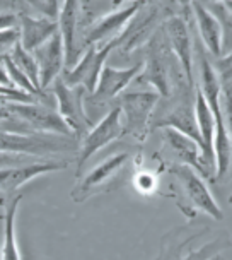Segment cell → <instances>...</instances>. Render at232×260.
<instances>
[{
    "label": "cell",
    "mask_w": 232,
    "mask_h": 260,
    "mask_svg": "<svg viewBox=\"0 0 232 260\" xmlns=\"http://www.w3.org/2000/svg\"><path fill=\"white\" fill-rule=\"evenodd\" d=\"M86 87L82 86H68L58 77L53 82V96L57 101V110L62 118L72 128L75 139H84V136L91 130V118L86 111Z\"/></svg>",
    "instance_id": "6da1fadb"
},
{
    "label": "cell",
    "mask_w": 232,
    "mask_h": 260,
    "mask_svg": "<svg viewBox=\"0 0 232 260\" xmlns=\"http://www.w3.org/2000/svg\"><path fill=\"white\" fill-rule=\"evenodd\" d=\"M161 94L157 91H132L120 96V108L123 113L125 136H133L143 141L148 134V123Z\"/></svg>",
    "instance_id": "7a4b0ae2"
},
{
    "label": "cell",
    "mask_w": 232,
    "mask_h": 260,
    "mask_svg": "<svg viewBox=\"0 0 232 260\" xmlns=\"http://www.w3.org/2000/svg\"><path fill=\"white\" fill-rule=\"evenodd\" d=\"M114 48H118V40L109 41L103 46L89 45L86 52L82 53L81 60L72 69H67L63 72V82L68 86H82L86 87L89 94H92L97 87V82H99L101 72L108 62L109 53Z\"/></svg>",
    "instance_id": "3957f363"
},
{
    "label": "cell",
    "mask_w": 232,
    "mask_h": 260,
    "mask_svg": "<svg viewBox=\"0 0 232 260\" xmlns=\"http://www.w3.org/2000/svg\"><path fill=\"white\" fill-rule=\"evenodd\" d=\"M9 108L16 118L19 120L22 125H26L29 130L34 132H45V134H58V136H65L75 139L72 128L68 127L67 122L62 118L58 110L52 108L48 105H43L40 101L34 103H19V101H9Z\"/></svg>",
    "instance_id": "277c9868"
},
{
    "label": "cell",
    "mask_w": 232,
    "mask_h": 260,
    "mask_svg": "<svg viewBox=\"0 0 232 260\" xmlns=\"http://www.w3.org/2000/svg\"><path fill=\"white\" fill-rule=\"evenodd\" d=\"M70 146L65 141L53 137H43L36 134H21L16 130H7L0 127V152L2 154L17 156H48L57 152L70 151Z\"/></svg>",
    "instance_id": "5b68a950"
},
{
    "label": "cell",
    "mask_w": 232,
    "mask_h": 260,
    "mask_svg": "<svg viewBox=\"0 0 232 260\" xmlns=\"http://www.w3.org/2000/svg\"><path fill=\"white\" fill-rule=\"evenodd\" d=\"M122 136H125L123 113L118 105L114 108H111L106 113V117H103V120L97 125H94L81 141V149H79V157H77V176L81 175L84 165L97 151H101L109 142L116 141V139H120Z\"/></svg>",
    "instance_id": "8992f818"
},
{
    "label": "cell",
    "mask_w": 232,
    "mask_h": 260,
    "mask_svg": "<svg viewBox=\"0 0 232 260\" xmlns=\"http://www.w3.org/2000/svg\"><path fill=\"white\" fill-rule=\"evenodd\" d=\"M166 48H168V40L164 36V31L156 32L152 40L148 41L145 63H143L140 76L137 77L138 81L150 84L161 96H169L171 89H173Z\"/></svg>",
    "instance_id": "52a82bcc"
},
{
    "label": "cell",
    "mask_w": 232,
    "mask_h": 260,
    "mask_svg": "<svg viewBox=\"0 0 232 260\" xmlns=\"http://www.w3.org/2000/svg\"><path fill=\"white\" fill-rule=\"evenodd\" d=\"M171 173L178 178V182L181 183L184 193H186V197L195 206V209L205 212L207 216H210L212 219H215V221L224 219V214H222L219 204L213 199V195L210 190H208L207 183L203 182L202 176L195 171V168H191V166H188V165H176L171 168Z\"/></svg>",
    "instance_id": "ba28073f"
},
{
    "label": "cell",
    "mask_w": 232,
    "mask_h": 260,
    "mask_svg": "<svg viewBox=\"0 0 232 260\" xmlns=\"http://www.w3.org/2000/svg\"><path fill=\"white\" fill-rule=\"evenodd\" d=\"M145 6L143 0H133L128 6L114 12H109L106 16L99 17L89 31L86 35V45H99V43H109L113 40H118L123 35V31L127 29V26L132 22L133 17L142 11V7Z\"/></svg>",
    "instance_id": "9c48e42d"
},
{
    "label": "cell",
    "mask_w": 232,
    "mask_h": 260,
    "mask_svg": "<svg viewBox=\"0 0 232 260\" xmlns=\"http://www.w3.org/2000/svg\"><path fill=\"white\" fill-rule=\"evenodd\" d=\"M127 152H118V154L109 156L108 159L92 168L87 173L82 182L77 185L75 188L70 192V197L73 202H84L86 199H89L91 195H96L97 192H103L106 185H109L116 176L120 175V171L123 170V166L128 161Z\"/></svg>",
    "instance_id": "30bf717a"
},
{
    "label": "cell",
    "mask_w": 232,
    "mask_h": 260,
    "mask_svg": "<svg viewBox=\"0 0 232 260\" xmlns=\"http://www.w3.org/2000/svg\"><path fill=\"white\" fill-rule=\"evenodd\" d=\"M162 31L168 40V45L171 52L178 60L181 71H183L184 77L188 81V87L193 89L195 79H193V43L191 35H189V27L183 17L173 16L164 21L162 24Z\"/></svg>",
    "instance_id": "8fae6325"
},
{
    "label": "cell",
    "mask_w": 232,
    "mask_h": 260,
    "mask_svg": "<svg viewBox=\"0 0 232 260\" xmlns=\"http://www.w3.org/2000/svg\"><path fill=\"white\" fill-rule=\"evenodd\" d=\"M142 69L143 63H135L127 69H116L113 65L106 63L99 76L96 91L89 94V101L94 105H104L114 100L116 96H122V92L140 76Z\"/></svg>",
    "instance_id": "7c38bea8"
},
{
    "label": "cell",
    "mask_w": 232,
    "mask_h": 260,
    "mask_svg": "<svg viewBox=\"0 0 232 260\" xmlns=\"http://www.w3.org/2000/svg\"><path fill=\"white\" fill-rule=\"evenodd\" d=\"M32 55L38 62L41 91H45L60 77L65 67V46L60 31L52 40H48L40 48H36Z\"/></svg>",
    "instance_id": "4fadbf2b"
},
{
    "label": "cell",
    "mask_w": 232,
    "mask_h": 260,
    "mask_svg": "<svg viewBox=\"0 0 232 260\" xmlns=\"http://www.w3.org/2000/svg\"><path fill=\"white\" fill-rule=\"evenodd\" d=\"M67 166H68L67 161H40V162H29V165L0 168V192L12 195L17 188L26 185L27 182H31L36 176L65 170Z\"/></svg>",
    "instance_id": "5bb4252c"
},
{
    "label": "cell",
    "mask_w": 232,
    "mask_h": 260,
    "mask_svg": "<svg viewBox=\"0 0 232 260\" xmlns=\"http://www.w3.org/2000/svg\"><path fill=\"white\" fill-rule=\"evenodd\" d=\"M81 0H63L58 16V29L65 46V69H72L79 60L81 52L77 48V24Z\"/></svg>",
    "instance_id": "9a60e30c"
},
{
    "label": "cell",
    "mask_w": 232,
    "mask_h": 260,
    "mask_svg": "<svg viewBox=\"0 0 232 260\" xmlns=\"http://www.w3.org/2000/svg\"><path fill=\"white\" fill-rule=\"evenodd\" d=\"M19 31H21V45L27 52H34L48 40H52L58 29V21L46 19V17H34L29 14L19 16Z\"/></svg>",
    "instance_id": "2e32d148"
},
{
    "label": "cell",
    "mask_w": 232,
    "mask_h": 260,
    "mask_svg": "<svg viewBox=\"0 0 232 260\" xmlns=\"http://www.w3.org/2000/svg\"><path fill=\"white\" fill-rule=\"evenodd\" d=\"M191 11L205 48L212 55H215V57H220L222 45H224V32H222V26L219 19L203 6L200 0H195L191 4Z\"/></svg>",
    "instance_id": "e0dca14e"
},
{
    "label": "cell",
    "mask_w": 232,
    "mask_h": 260,
    "mask_svg": "<svg viewBox=\"0 0 232 260\" xmlns=\"http://www.w3.org/2000/svg\"><path fill=\"white\" fill-rule=\"evenodd\" d=\"M154 127L178 130V132L184 134V136H188L189 139H193V141L200 146V149L203 152V141L200 136V128H198L195 106L191 103H181L178 106H174V108L171 110L164 118L159 120Z\"/></svg>",
    "instance_id": "ac0fdd59"
},
{
    "label": "cell",
    "mask_w": 232,
    "mask_h": 260,
    "mask_svg": "<svg viewBox=\"0 0 232 260\" xmlns=\"http://www.w3.org/2000/svg\"><path fill=\"white\" fill-rule=\"evenodd\" d=\"M137 16L133 17L132 22L127 26V29L123 31V35L118 38V48H122L127 53L150 41L152 36H154L156 24L159 21V14L156 11L143 14L140 19Z\"/></svg>",
    "instance_id": "d6986e66"
},
{
    "label": "cell",
    "mask_w": 232,
    "mask_h": 260,
    "mask_svg": "<svg viewBox=\"0 0 232 260\" xmlns=\"http://www.w3.org/2000/svg\"><path fill=\"white\" fill-rule=\"evenodd\" d=\"M166 144L173 149L179 157H183L181 165H188L195 170H203L202 166V149L193 139H189L184 134L178 132L174 128H162Z\"/></svg>",
    "instance_id": "ffe728a7"
},
{
    "label": "cell",
    "mask_w": 232,
    "mask_h": 260,
    "mask_svg": "<svg viewBox=\"0 0 232 260\" xmlns=\"http://www.w3.org/2000/svg\"><path fill=\"white\" fill-rule=\"evenodd\" d=\"M21 199L22 195L16 193L6 204V224H4V245L2 252H0V260H21V253L16 240V214Z\"/></svg>",
    "instance_id": "44dd1931"
},
{
    "label": "cell",
    "mask_w": 232,
    "mask_h": 260,
    "mask_svg": "<svg viewBox=\"0 0 232 260\" xmlns=\"http://www.w3.org/2000/svg\"><path fill=\"white\" fill-rule=\"evenodd\" d=\"M11 58L14 60V63H16L17 67H19L21 71L31 79V82L34 84L36 89H38L40 92H43L41 91V84H40V69H38V62H36L34 55H32L31 52H27L24 46L19 43L16 48L12 50Z\"/></svg>",
    "instance_id": "7402d4cb"
},
{
    "label": "cell",
    "mask_w": 232,
    "mask_h": 260,
    "mask_svg": "<svg viewBox=\"0 0 232 260\" xmlns=\"http://www.w3.org/2000/svg\"><path fill=\"white\" fill-rule=\"evenodd\" d=\"M2 63H4V67H6V71L9 74V79H11V82H12L14 87H17V89L24 91V92H27V94L36 96V98L43 94V92H40L38 89H36L34 84L31 82V79L27 77L26 74L22 72L16 63H14V60L11 58V55L4 58Z\"/></svg>",
    "instance_id": "603a6c76"
},
{
    "label": "cell",
    "mask_w": 232,
    "mask_h": 260,
    "mask_svg": "<svg viewBox=\"0 0 232 260\" xmlns=\"http://www.w3.org/2000/svg\"><path fill=\"white\" fill-rule=\"evenodd\" d=\"M229 247H230V241L227 238H217V240L210 241V243L203 245L202 248L195 250V252L186 255L183 260H210L213 255L220 253L222 250H225Z\"/></svg>",
    "instance_id": "cb8c5ba5"
},
{
    "label": "cell",
    "mask_w": 232,
    "mask_h": 260,
    "mask_svg": "<svg viewBox=\"0 0 232 260\" xmlns=\"http://www.w3.org/2000/svg\"><path fill=\"white\" fill-rule=\"evenodd\" d=\"M22 2H26L36 14H40V17L58 21L60 9H62L58 6V0H22Z\"/></svg>",
    "instance_id": "d4e9b609"
},
{
    "label": "cell",
    "mask_w": 232,
    "mask_h": 260,
    "mask_svg": "<svg viewBox=\"0 0 232 260\" xmlns=\"http://www.w3.org/2000/svg\"><path fill=\"white\" fill-rule=\"evenodd\" d=\"M21 43V31L19 26L7 27L0 31V62L12 53V50Z\"/></svg>",
    "instance_id": "484cf974"
},
{
    "label": "cell",
    "mask_w": 232,
    "mask_h": 260,
    "mask_svg": "<svg viewBox=\"0 0 232 260\" xmlns=\"http://www.w3.org/2000/svg\"><path fill=\"white\" fill-rule=\"evenodd\" d=\"M220 103H222V111H224L227 130H229L230 139H232V81L222 84Z\"/></svg>",
    "instance_id": "4316f807"
},
{
    "label": "cell",
    "mask_w": 232,
    "mask_h": 260,
    "mask_svg": "<svg viewBox=\"0 0 232 260\" xmlns=\"http://www.w3.org/2000/svg\"><path fill=\"white\" fill-rule=\"evenodd\" d=\"M135 187L142 193H152L157 187V180L152 173H138L135 176Z\"/></svg>",
    "instance_id": "83f0119b"
},
{
    "label": "cell",
    "mask_w": 232,
    "mask_h": 260,
    "mask_svg": "<svg viewBox=\"0 0 232 260\" xmlns=\"http://www.w3.org/2000/svg\"><path fill=\"white\" fill-rule=\"evenodd\" d=\"M217 74H219L222 84L224 82H230L232 81V52L225 57H222L219 62H217Z\"/></svg>",
    "instance_id": "f1b7e54d"
},
{
    "label": "cell",
    "mask_w": 232,
    "mask_h": 260,
    "mask_svg": "<svg viewBox=\"0 0 232 260\" xmlns=\"http://www.w3.org/2000/svg\"><path fill=\"white\" fill-rule=\"evenodd\" d=\"M9 101H0V123L2 122H11V123H16L19 120L16 118V115L12 113L11 108H9Z\"/></svg>",
    "instance_id": "f546056e"
},
{
    "label": "cell",
    "mask_w": 232,
    "mask_h": 260,
    "mask_svg": "<svg viewBox=\"0 0 232 260\" xmlns=\"http://www.w3.org/2000/svg\"><path fill=\"white\" fill-rule=\"evenodd\" d=\"M19 24V17L14 14H0V31L7 29V27H16Z\"/></svg>",
    "instance_id": "4dcf8cb0"
},
{
    "label": "cell",
    "mask_w": 232,
    "mask_h": 260,
    "mask_svg": "<svg viewBox=\"0 0 232 260\" xmlns=\"http://www.w3.org/2000/svg\"><path fill=\"white\" fill-rule=\"evenodd\" d=\"M0 86H6V87H14L11 79H9V74L6 71V67H4V63L0 62Z\"/></svg>",
    "instance_id": "1f68e13d"
},
{
    "label": "cell",
    "mask_w": 232,
    "mask_h": 260,
    "mask_svg": "<svg viewBox=\"0 0 232 260\" xmlns=\"http://www.w3.org/2000/svg\"><path fill=\"white\" fill-rule=\"evenodd\" d=\"M176 2H178L181 7H191V4L195 0H176Z\"/></svg>",
    "instance_id": "d6a6232c"
},
{
    "label": "cell",
    "mask_w": 232,
    "mask_h": 260,
    "mask_svg": "<svg viewBox=\"0 0 232 260\" xmlns=\"http://www.w3.org/2000/svg\"><path fill=\"white\" fill-rule=\"evenodd\" d=\"M125 2H133V0H113V6H122ZM143 2H147V0H143Z\"/></svg>",
    "instance_id": "836d02e7"
},
{
    "label": "cell",
    "mask_w": 232,
    "mask_h": 260,
    "mask_svg": "<svg viewBox=\"0 0 232 260\" xmlns=\"http://www.w3.org/2000/svg\"><path fill=\"white\" fill-rule=\"evenodd\" d=\"M224 6H225L227 11L232 14V0H227V2H224Z\"/></svg>",
    "instance_id": "e575fe53"
},
{
    "label": "cell",
    "mask_w": 232,
    "mask_h": 260,
    "mask_svg": "<svg viewBox=\"0 0 232 260\" xmlns=\"http://www.w3.org/2000/svg\"><path fill=\"white\" fill-rule=\"evenodd\" d=\"M200 2H208V4H213V2H227V0H200Z\"/></svg>",
    "instance_id": "d590c367"
},
{
    "label": "cell",
    "mask_w": 232,
    "mask_h": 260,
    "mask_svg": "<svg viewBox=\"0 0 232 260\" xmlns=\"http://www.w3.org/2000/svg\"><path fill=\"white\" fill-rule=\"evenodd\" d=\"M0 101H9L7 98H4V96H0Z\"/></svg>",
    "instance_id": "8d00e7d4"
},
{
    "label": "cell",
    "mask_w": 232,
    "mask_h": 260,
    "mask_svg": "<svg viewBox=\"0 0 232 260\" xmlns=\"http://www.w3.org/2000/svg\"><path fill=\"white\" fill-rule=\"evenodd\" d=\"M229 204H230V206H232V195H230V197H229Z\"/></svg>",
    "instance_id": "74e56055"
}]
</instances>
